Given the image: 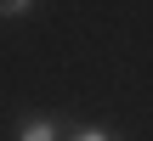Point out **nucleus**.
I'll list each match as a JSON object with an SVG mask.
<instances>
[{
    "mask_svg": "<svg viewBox=\"0 0 153 141\" xmlns=\"http://www.w3.org/2000/svg\"><path fill=\"white\" fill-rule=\"evenodd\" d=\"M57 119H45V113H28L23 124H17V141H57Z\"/></svg>",
    "mask_w": 153,
    "mask_h": 141,
    "instance_id": "nucleus-1",
    "label": "nucleus"
},
{
    "mask_svg": "<svg viewBox=\"0 0 153 141\" xmlns=\"http://www.w3.org/2000/svg\"><path fill=\"white\" fill-rule=\"evenodd\" d=\"M74 141H119V136H114V130H97V124H79Z\"/></svg>",
    "mask_w": 153,
    "mask_h": 141,
    "instance_id": "nucleus-2",
    "label": "nucleus"
},
{
    "mask_svg": "<svg viewBox=\"0 0 153 141\" xmlns=\"http://www.w3.org/2000/svg\"><path fill=\"white\" fill-rule=\"evenodd\" d=\"M34 0H0V17H28Z\"/></svg>",
    "mask_w": 153,
    "mask_h": 141,
    "instance_id": "nucleus-3",
    "label": "nucleus"
}]
</instances>
